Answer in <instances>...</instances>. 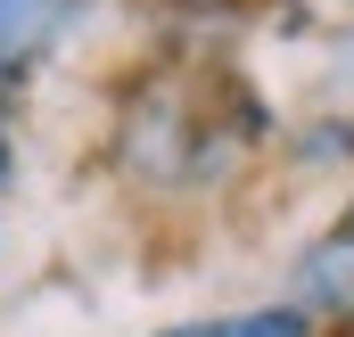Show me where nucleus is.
<instances>
[{"instance_id":"f257e3e1","label":"nucleus","mask_w":354,"mask_h":337,"mask_svg":"<svg viewBox=\"0 0 354 337\" xmlns=\"http://www.w3.org/2000/svg\"><path fill=\"white\" fill-rule=\"evenodd\" d=\"M165 337H305L297 313H239V321H198V329H165Z\"/></svg>"},{"instance_id":"f03ea898","label":"nucleus","mask_w":354,"mask_h":337,"mask_svg":"<svg viewBox=\"0 0 354 337\" xmlns=\"http://www.w3.org/2000/svg\"><path fill=\"white\" fill-rule=\"evenodd\" d=\"M41 17H50V0H0V66L33 50V33H41Z\"/></svg>"}]
</instances>
